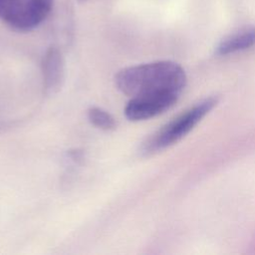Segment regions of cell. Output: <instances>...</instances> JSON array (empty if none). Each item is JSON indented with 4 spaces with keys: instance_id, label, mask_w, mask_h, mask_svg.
Masks as SVG:
<instances>
[{
    "instance_id": "cell-2",
    "label": "cell",
    "mask_w": 255,
    "mask_h": 255,
    "mask_svg": "<svg viewBox=\"0 0 255 255\" xmlns=\"http://www.w3.org/2000/svg\"><path fill=\"white\" fill-rule=\"evenodd\" d=\"M217 104L214 97L206 98L162 126L158 130L147 137L140 147L145 155L158 152L185 136Z\"/></svg>"
},
{
    "instance_id": "cell-6",
    "label": "cell",
    "mask_w": 255,
    "mask_h": 255,
    "mask_svg": "<svg viewBox=\"0 0 255 255\" xmlns=\"http://www.w3.org/2000/svg\"><path fill=\"white\" fill-rule=\"evenodd\" d=\"M255 46V26L242 27L224 37L217 45L215 53L227 56Z\"/></svg>"
},
{
    "instance_id": "cell-1",
    "label": "cell",
    "mask_w": 255,
    "mask_h": 255,
    "mask_svg": "<svg viewBox=\"0 0 255 255\" xmlns=\"http://www.w3.org/2000/svg\"><path fill=\"white\" fill-rule=\"evenodd\" d=\"M120 92L132 98L174 92L181 94L186 84L184 70L171 61H155L123 68L115 76Z\"/></svg>"
},
{
    "instance_id": "cell-5",
    "label": "cell",
    "mask_w": 255,
    "mask_h": 255,
    "mask_svg": "<svg viewBox=\"0 0 255 255\" xmlns=\"http://www.w3.org/2000/svg\"><path fill=\"white\" fill-rule=\"evenodd\" d=\"M65 63L62 52L57 47H50L42 60V75L45 93L56 94L62 87Z\"/></svg>"
},
{
    "instance_id": "cell-3",
    "label": "cell",
    "mask_w": 255,
    "mask_h": 255,
    "mask_svg": "<svg viewBox=\"0 0 255 255\" xmlns=\"http://www.w3.org/2000/svg\"><path fill=\"white\" fill-rule=\"evenodd\" d=\"M53 0H0V20L13 30L28 32L49 15Z\"/></svg>"
},
{
    "instance_id": "cell-4",
    "label": "cell",
    "mask_w": 255,
    "mask_h": 255,
    "mask_svg": "<svg viewBox=\"0 0 255 255\" xmlns=\"http://www.w3.org/2000/svg\"><path fill=\"white\" fill-rule=\"evenodd\" d=\"M178 93L167 92L129 98L125 107V115L131 122H139L156 117L171 108L179 98Z\"/></svg>"
},
{
    "instance_id": "cell-8",
    "label": "cell",
    "mask_w": 255,
    "mask_h": 255,
    "mask_svg": "<svg viewBox=\"0 0 255 255\" xmlns=\"http://www.w3.org/2000/svg\"><path fill=\"white\" fill-rule=\"evenodd\" d=\"M81 1H86V0H81Z\"/></svg>"
},
{
    "instance_id": "cell-7",
    "label": "cell",
    "mask_w": 255,
    "mask_h": 255,
    "mask_svg": "<svg viewBox=\"0 0 255 255\" xmlns=\"http://www.w3.org/2000/svg\"><path fill=\"white\" fill-rule=\"evenodd\" d=\"M90 123L103 130H114L117 128L116 119L106 110L99 107H91L87 112Z\"/></svg>"
}]
</instances>
